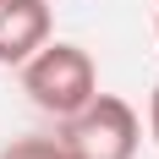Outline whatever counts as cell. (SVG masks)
<instances>
[{
    "label": "cell",
    "mask_w": 159,
    "mask_h": 159,
    "mask_svg": "<svg viewBox=\"0 0 159 159\" xmlns=\"http://www.w3.org/2000/svg\"><path fill=\"white\" fill-rule=\"evenodd\" d=\"M22 93L39 104L44 115L66 121L77 115L88 99L99 93V71H93V55L82 44H44L22 61Z\"/></svg>",
    "instance_id": "1"
},
{
    "label": "cell",
    "mask_w": 159,
    "mask_h": 159,
    "mask_svg": "<svg viewBox=\"0 0 159 159\" xmlns=\"http://www.w3.org/2000/svg\"><path fill=\"white\" fill-rule=\"evenodd\" d=\"M137 110L115 93H93L77 115L61 121V143L77 159H137Z\"/></svg>",
    "instance_id": "2"
},
{
    "label": "cell",
    "mask_w": 159,
    "mask_h": 159,
    "mask_svg": "<svg viewBox=\"0 0 159 159\" xmlns=\"http://www.w3.org/2000/svg\"><path fill=\"white\" fill-rule=\"evenodd\" d=\"M49 44V0H0V66H22Z\"/></svg>",
    "instance_id": "3"
},
{
    "label": "cell",
    "mask_w": 159,
    "mask_h": 159,
    "mask_svg": "<svg viewBox=\"0 0 159 159\" xmlns=\"http://www.w3.org/2000/svg\"><path fill=\"white\" fill-rule=\"evenodd\" d=\"M0 159H77V154H71L61 137H22V143H11Z\"/></svg>",
    "instance_id": "4"
},
{
    "label": "cell",
    "mask_w": 159,
    "mask_h": 159,
    "mask_svg": "<svg viewBox=\"0 0 159 159\" xmlns=\"http://www.w3.org/2000/svg\"><path fill=\"white\" fill-rule=\"evenodd\" d=\"M148 132H154V143H159V82H154V99H148Z\"/></svg>",
    "instance_id": "5"
},
{
    "label": "cell",
    "mask_w": 159,
    "mask_h": 159,
    "mask_svg": "<svg viewBox=\"0 0 159 159\" xmlns=\"http://www.w3.org/2000/svg\"><path fill=\"white\" fill-rule=\"evenodd\" d=\"M154 33H159V16H154Z\"/></svg>",
    "instance_id": "6"
}]
</instances>
